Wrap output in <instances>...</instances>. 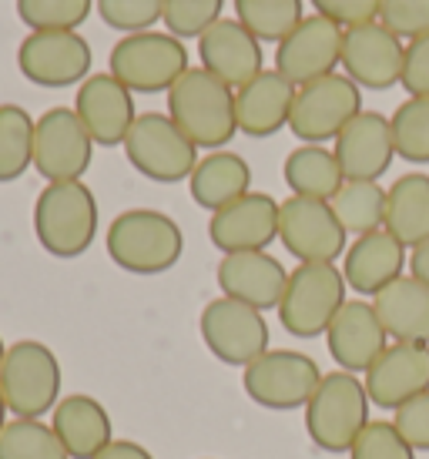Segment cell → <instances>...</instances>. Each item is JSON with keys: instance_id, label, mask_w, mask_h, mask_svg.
Segmentation results:
<instances>
[{"instance_id": "cell-1", "label": "cell", "mask_w": 429, "mask_h": 459, "mask_svg": "<svg viewBox=\"0 0 429 459\" xmlns=\"http://www.w3.org/2000/svg\"><path fill=\"white\" fill-rule=\"evenodd\" d=\"M168 117L195 148L222 152L239 131L235 88H228L205 67H188L168 91Z\"/></svg>"}, {"instance_id": "cell-2", "label": "cell", "mask_w": 429, "mask_h": 459, "mask_svg": "<svg viewBox=\"0 0 429 459\" xmlns=\"http://www.w3.org/2000/svg\"><path fill=\"white\" fill-rule=\"evenodd\" d=\"M104 248L118 268L131 275H162L178 265L185 235L178 221L154 208H127L108 225Z\"/></svg>"}, {"instance_id": "cell-3", "label": "cell", "mask_w": 429, "mask_h": 459, "mask_svg": "<svg viewBox=\"0 0 429 459\" xmlns=\"http://www.w3.org/2000/svg\"><path fill=\"white\" fill-rule=\"evenodd\" d=\"M34 235L54 258L84 255L98 235V198L84 181H51L34 202Z\"/></svg>"}, {"instance_id": "cell-4", "label": "cell", "mask_w": 429, "mask_h": 459, "mask_svg": "<svg viewBox=\"0 0 429 459\" xmlns=\"http://www.w3.org/2000/svg\"><path fill=\"white\" fill-rule=\"evenodd\" d=\"M369 406L366 383L355 372H328L305 403V433L322 453H349L355 436L369 426Z\"/></svg>"}, {"instance_id": "cell-5", "label": "cell", "mask_w": 429, "mask_h": 459, "mask_svg": "<svg viewBox=\"0 0 429 459\" xmlns=\"http://www.w3.org/2000/svg\"><path fill=\"white\" fill-rule=\"evenodd\" d=\"M346 275L342 268H336V262H299V268L289 272L278 302L282 329L295 339L326 335L332 319L346 306Z\"/></svg>"}, {"instance_id": "cell-6", "label": "cell", "mask_w": 429, "mask_h": 459, "mask_svg": "<svg viewBox=\"0 0 429 459\" xmlns=\"http://www.w3.org/2000/svg\"><path fill=\"white\" fill-rule=\"evenodd\" d=\"M0 393L13 420H40L61 403V362L51 345L21 339L7 345L0 366Z\"/></svg>"}, {"instance_id": "cell-7", "label": "cell", "mask_w": 429, "mask_h": 459, "mask_svg": "<svg viewBox=\"0 0 429 459\" xmlns=\"http://www.w3.org/2000/svg\"><path fill=\"white\" fill-rule=\"evenodd\" d=\"M111 71L131 94H168L175 81L188 71V48L175 34L162 30H141V34H125L111 48L108 57Z\"/></svg>"}, {"instance_id": "cell-8", "label": "cell", "mask_w": 429, "mask_h": 459, "mask_svg": "<svg viewBox=\"0 0 429 459\" xmlns=\"http://www.w3.org/2000/svg\"><path fill=\"white\" fill-rule=\"evenodd\" d=\"M125 154L138 175L158 181V185H175V181L191 178V171L198 165V148L162 111L138 115L125 138Z\"/></svg>"}, {"instance_id": "cell-9", "label": "cell", "mask_w": 429, "mask_h": 459, "mask_svg": "<svg viewBox=\"0 0 429 459\" xmlns=\"http://www.w3.org/2000/svg\"><path fill=\"white\" fill-rule=\"evenodd\" d=\"M322 383L316 359L292 349H268L266 356L245 366L241 385L255 406L272 409V412H289V409H305L312 393Z\"/></svg>"}, {"instance_id": "cell-10", "label": "cell", "mask_w": 429, "mask_h": 459, "mask_svg": "<svg viewBox=\"0 0 429 459\" xmlns=\"http://www.w3.org/2000/svg\"><path fill=\"white\" fill-rule=\"evenodd\" d=\"M363 111V88L346 74H328L295 88L289 131L305 144L336 141L339 131Z\"/></svg>"}, {"instance_id": "cell-11", "label": "cell", "mask_w": 429, "mask_h": 459, "mask_svg": "<svg viewBox=\"0 0 429 459\" xmlns=\"http://www.w3.org/2000/svg\"><path fill=\"white\" fill-rule=\"evenodd\" d=\"M202 339L218 362L225 366H249L268 352V325L258 308L245 306L239 299L218 295L202 308L198 319Z\"/></svg>"}, {"instance_id": "cell-12", "label": "cell", "mask_w": 429, "mask_h": 459, "mask_svg": "<svg viewBox=\"0 0 429 459\" xmlns=\"http://www.w3.org/2000/svg\"><path fill=\"white\" fill-rule=\"evenodd\" d=\"M91 44L77 30H31L17 48L21 74L38 88H71L91 77Z\"/></svg>"}, {"instance_id": "cell-13", "label": "cell", "mask_w": 429, "mask_h": 459, "mask_svg": "<svg viewBox=\"0 0 429 459\" xmlns=\"http://www.w3.org/2000/svg\"><path fill=\"white\" fill-rule=\"evenodd\" d=\"M94 158V141L74 108H51L34 121V168L40 178L81 181Z\"/></svg>"}, {"instance_id": "cell-14", "label": "cell", "mask_w": 429, "mask_h": 459, "mask_svg": "<svg viewBox=\"0 0 429 459\" xmlns=\"http://www.w3.org/2000/svg\"><path fill=\"white\" fill-rule=\"evenodd\" d=\"M278 238L299 262H336L349 248L332 204L299 195L278 204Z\"/></svg>"}, {"instance_id": "cell-15", "label": "cell", "mask_w": 429, "mask_h": 459, "mask_svg": "<svg viewBox=\"0 0 429 459\" xmlns=\"http://www.w3.org/2000/svg\"><path fill=\"white\" fill-rule=\"evenodd\" d=\"M342 38H346V27L332 24L328 17H319V13L302 17L278 40L276 71L295 88L336 74V67L342 65Z\"/></svg>"}, {"instance_id": "cell-16", "label": "cell", "mask_w": 429, "mask_h": 459, "mask_svg": "<svg viewBox=\"0 0 429 459\" xmlns=\"http://www.w3.org/2000/svg\"><path fill=\"white\" fill-rule=\"evenodd\" d=\"M403 38H396L379 21L359 27H346L342 38V71L366 91H390L403 81Z\"/></svg>"}, {"instance_id": "cell-17", "label": "cell", "mask_w": 429, "mask_h": 459, "mask_svg": "<svg viewBox=\"0 0 429 459\" xmlns=\"http://www.w3.org/2000/svg\"><path fill=\"white\" fill-rule=\"evenodd\" d=\"M278 204L266 192H249L225 204L208 221V238L222 255L235 252H266L278 238Z\"/></svg>"}, {"instance_id": "cell-18", "label": "cell", "mask_w": 429, "mask_h": 459, "mask_svg": "<svg viewBox=\"0 0 429 459\" xmlns=\"http://www.w3.org/2000/svg\"><path fill=\"white\" fill-rule=\"evenodd\" d=\"M74 115L81 117V125L88 128L91 141L101 144V148H118V144H125L131 125L138 121L131 91H127L111 71L91 74L88 81L77 88Z\"/></svg>"}, {"instance_id": "cell-19", "label": "cell", "mask_w": 429, "mask_h": 459, "mask_svg": "<svg viewBox=\"0 0 429 459\" xmlns=\"http://www.w3.org/2000/svg\"><path fill=\"white\" fill-rule=\"evenodd\" d=\"M372 406L396 409L429 393V345L390 342L363 376Z\"/></svg>"}, {"instance_id": "cell-20", "label": "cell", "mask_w": 429, "mask_h": 459, "mask_svg": "<svg viewBox=\"0 0 429 459\" xmlns=\"http://www.w3.org/2000/svg\"><path fill=\"white\" fill-rule=\"evenodd\" d=\"M198 57L205 71H212L218 81H225L235 91L266 71L262 40L249 27H241L235 17H222L205 30L198 38Z\"/></svg>"}, {"instance_id": "cell-21", "label": "cell", "mask_w": 429, "mask_h": 459, "mask_svg": "<svg viewBox=\"0 0 429 459\" xmlns=\"http://www.w3.org/2000/svg\"><path fill=\"white\" fill-rule=\"evenodd\" d=\"M332 152H336L346 181H379L396 158L390 117L379 111H359L339 131Z\"/></svg>"}, {"instance_id": "cell-22", "label": "cell", "mask_w": 429, "mask_h": 459, "mask_svg": "<svg viewBox=\"0 0 429 459\" xmlns=\"http://www.w3.org/2000/svg\"><path fill=\"white\" fill-rule=\"evenodd\" d=\"M214 279L222 295L266 312V308H278L289 272L268 252H235V255H222Z\"/></svg>"}, {"instance_id": "cell-23", "label": "cell", "mask_w": 429, "mask_h": 459, "mask_svg": "<svg viewBox=\"0 0 429 459\" xmlns=\"http://www.w3.org/2000/svg\"><path fill=\"white\" fill-rule=\"evenodd\" d=\"M326 342L332 359H336V366H342L346 372H355V376L359 372L366 376L369 366L390 345V335L382 329L372 302L355 299V302H346L339 308V316L326 329Z\"/></svg>"}, {"instance_id": "cell-24", "label": "cell", "mask_w": 429, "mask_h": 459, "mask_svg": "<svg viewBox=\"0 0 429 459\" xmlns=\"http://www.w3.org/2000/svg\"><path fill=\"white\" fill-rule=\"evenodd\" d=\"M292 101H295V84L278 71H262L235 91L239 131L249 138H272L276 131L289 128Z\"/></svg>"}, {"instance_id": "cell-25", "label": "cell", "mask_w": 429, "mask_h": 459, "mask_svg": "<svg viewBox=\"0 0 429 459\" xmlns=\"http://www.w3.org/2000/svg\"><path fill=\"white\" fill-rule=\"evenodd\" d=\"M403 265H406V245L396 242L386 229L359 235L346 248V255H342L346 285L355 289L359 295H372V299L403 275Z\"/></svg>"}, {"instance_id": "cell-26", "label": "cell", "mask_w": 429, "mask_h": 459, "mask_svg": "<svg viewBox=\"0 0 429 459\" xmlns=\"http://www.w3.org/2000/svg\"><path fill=\"white\" fill-rule=\"evenodd\" d=\"M51 429L64 443L71 459H94L114 443V426L108 409L88 393H71L51 412Z\"/></svg>"}, {"instance_id": "cell-27", "label": "cell", "mask_w": 429, "mask_h": 459, "mask_svg": "<svg viewBox=\"0 0 429 459\" xmlns=\"http://www.w3.org/2000/svg\"><path fill=\"white\" fill-rule=\"evenodd\" d=\"M372 308L392 342L429 345V285L399 275L372 299Z\"/></svg>"}, {"instance_id": "cell-28", "label": "cell", "mask_w": 429, "mask_h": 459, "mask_svg": "<svg viewBox=\"0 0 429 459\" xmlns=\"http://www.w3.org/2000/svg\"><path fill=\"white\" fill-rule=\"evenodd\" d=\"M191 198L208 212H222L225 204L239 202L252 192V168L235 152H212L198 158V165L188 178Z\"/></svg>"}, {"instance_id": "cell-29", "label": "cell", "mask_w": 429, "mask_h": 459, "mask_svg": "<svg viewBox=\"0 0 429 459\" xmlns=\"http://www.w3.org/2000/svg\"><path fill=\"white\" fill-rule=\"evenodd\" d=\"M382 229L406 248L429 242V175L409 171L386 188V225Z\"/></svg>"}, {"instance_id": "cell-30", "label": "cell", "mask_w": 429, "mask_h": 459, "mask_svg": "<svg viewBox=\"0 0 429 459\" xmlns=\"http://www.w3.org/2000/svg\"><path fill=\"white\" fill-rule=\"evenodd\" d=\"M282 178H285L292 195L328 202V198L342 188L346 175H342V168H339V161H336V152H332V148H326V144H299V148L289 152V158H285Z\"/></svg>"}, {"instance_id": "cell-31", "label": "cell", "mask_w": 429, "mask_h": 459, "mask_svg": "<svg viewBox=\"0 0 429 459\" xmlns=\"http://www.w3.org/2000/svg\"><path fill=\"white\" fill-rule=\"evenodd\" d=\"M328 204L346 235L355 238L386 225V188L379 181H342V188L328 198Z\"/></svg>"}, {"instance_id": "cell-32", "label": "cell", "mask_w": 429, "mask_h": 459, "mask_svg": "<svg viewBox=\"0 0 429 459\" xmlns=\"http://www.w3.org/2000/svg\"><path fill=\"white\" fill-rule=\"evenodd\" d=\"M34 168V117L21 104H0V181Z\"/></svg>"}, {"instance_id": "cell-33", "label": "cell", "mask_w": 429, "mask_h": 459, "mask_svg": "<svg viewBox=\"0 0 429 459\" xmlns=\"http://www.w3.org/2000/svg\"><path fill=\"white\" fill-rule=\"evenodd\" d=\"M305 17V0H235V21L262 44H278Z\"/></svg>"}, {"instance_id": "cell-34", "label": "cell", "mask_w": 429, "mask_h": 459, "mask_svg": "<svg viewBox=\"0 0 429 459\" xmlns=\"http://www.w3.org/2000/svg\"><path fill=\"white\" fill-rule=\"evenodd\" d=\"M0 459H71L44 420H11L0 433Z\"/></svg>"}, {"instance_id": "cell-35", "label": "cell", "mask_w": 429, "mask_h": 459, "mask_svg": "<svg viewBox=\"0 0 429 459\" xmlns=\"http://www.w3.org/2000/svg\"><path fill=\"white\" fill-rule=\"evenodd\" d=\"M396 158L409 165H429V98H406L390 117Z\"/></svg>"}, {"instance_id": "cell-36", "label": "cell", "mask_w": 429, "mask_h": 459, "mask_svg": "<svg viewBox=\"0 0 429 459\" xmlns=\"http://www.w3.org/2000/svg\"><path fill=\"white\" fill-rule=\"evenodd\" d=\"M91 7L94 0H17V17L31 30H77Z\"/></svg>"}, {"instance_id": "cell-37", "label": "cell", "mask_w": 429, "mask_h": 459, "mask_svg": "<svg viewBox=\"0 0 429 459\" xmlns=\"http://www.w3.org/2000/svg\"><path fill=\"white\" fill-rule=\"evenodd\" d=\"M222 7L225 0H164L162 21L168 34H175L178 40H198L214 21H222Z\"/></svg>"}, {"instance_id": "cell-38", "label": "cell", "mask_w": 429, "mask_h": 459, "mask_svg": "<svg viewBox=\"0 0 429 459\" xmlns=\"http://www.w3.org/2000/svg\"><path fill=\"white\" fill-rule=\"evenodd\" d=\"M98 17L121 34H141L152 30L164 13V0H94Z\"/></svg>"}, {"instance_id": "cell-39", "label": "cell", "mask_w": 429, "mask_h": 459, "mask_svg": "<svg viewBox=\"0 0 429 459\" xmlns=\"http://www.w3.org/2000/svg\"><path fill=\"white\" fill-rule=\"evenodd\" d=\"M349 459H416V449L406 443L390 420H369V426L355 436Z\"/></svg>"}, {"instance_id": "cell-40", "label": "cell", "mask_w": 429, "mask_h": 459, "mask_svg": "<svg viewBox=\"0 0 429 459\" xmlns=\"http://www.w3.org/2000/svg\"><path fill=\"white\" fill-rule=\"evenodd\" d=\"M379 24L390 27L396 38H423L429 34V0H382Z\"/></svg>"}, {"instance_id": "cell-41", "label": "cell", "mask_w": 429, "mask_h": 459, "mask_svg": "<svg viewBox=\"0 0 429 459\" xmlns=\"http://www.w3.org/2000/svg\"><path fill=\"white\" fill-rule=\"evenodd\" d=\"M392 426L399 429L409 446L416 453H429V393L409 399L392 412Z\"/></svg>"}, {"instance_id": "cell-42", "label": "cell", "mask_w": 429, "mask_h": 459, "mask_svg": "<svg viewBox=\"0 0 429 459\" xmlns=\"http://www.w3.org/2000/svg\"><path fill=\"white\" fill-rule=\"evenodd\" d=\"M319 17H328L339 27H359L369 21H379L382 0H309Z\"/></svg>"}, {"instance_id": "cell-43", "label": "cell", "mask_w": 429, "mask_h": 459, "mask_svg": "<svg viewBox=\"0 0 429 459\" xmlns=\"http://www.w3.org/2000/svg\"><path fill=\"white\" fill-rule=\"evenodd\" d=\"M409 98H429V34L413 38L403 54V81Z\"/></svg>"}, {"instance_id": "cell-44", "label": "cell", "mask_w": 429, "mask_h": 459, "mask_svg": "<svg viewBox=\"0 0 429 459\" xmlns=\"http://www.w3.org/2000/svg\"><path fill=\"white\" fill-rule=\"evenodd\" d=\"M94 459H154L141 443H131V439H114L111 446H104Z\"/></svg>"}, {"instance_id": "cell-45", "label": "cell", "mask_w": 429, "mask_h": 459, "mask_svg": "<svg viewBox=\"0 0 429 459\" xmlns=\"http://www.w3.org/2000/svg\"><path fill=\"white\" fill-rule=\"evenodd\" d=\"M409 275L429 285V242L409 248Z\"/></svg>"}, {"instance_id": "cell-46", "label": "cell", "mask_w": 429, "mask_h": 459, "mask_svg": "<svg viewBox=\"0 0 429 459\" xmlns=\"http://www.w3.org/2000/svg\"><path fill=\"white\" fill-rule=\"evenodd\" d=\"M7 412H11V409H7V403H4V393H0V433H4V426H7Z\"/></svg>"}, {"instance_id": "cell-47", "label": "cell", "mask_w": 429, "mask_h": 459, "mask_svg": "<svg viewBox=\"0 0 429 459\" xmlns=\"http://www.w3.org/2000/svg\"><path fill=\"white\" fill-rule=\"evenodd\" d=\"M4 356H7V345H4V339H0V366H4Z\"/></svg>"}]
</instances>
